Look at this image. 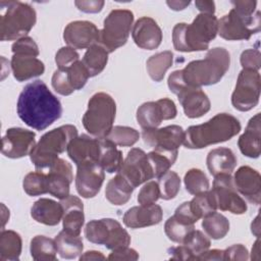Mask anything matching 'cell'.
<instances>
[{
    "instance_id": "6da1fadb",
    "label": "cell",
    "mask_w": 261,
    "mask_h": 261,
    "mask_svg": "<svg viewBox=\"0 0 261 261\" xmlns=\"http://www.w3.org/2000/svg\"><path fill=\"white\" fill-rule=\"evenodd\" d=\"M16 111L19 118L36 130H44L62 115L59 99L40 80L28 84L20 92Z\"/></svg>"
},
{
    "instance_id": "7a4b0ae2",
    "label": "cell",
    "mask_w": 261,
    "mask_h": 261,
    "mask_svg": "<svg viewBox=\"0 0 261 261\" xmlns=\"http://www.w3.org/2000/svg\"><path fill=\"white\" fill-rule=\"evenodd\" d=\"M241 132L239 119L228 113H218L208 121L191 125L185 132L184 145L188 149H202L226 142Z\"/></svg>"
},
{
    "instance_id": "3957f363",
    "label": "cell",
    "mask_w": 261,
    "mask_h": 261,
    "mask_svg": "<svg viewBox=\"0 0 261 261\" xmlns=\"http://www.w3.org/2000/svg\"><path fill=\"white\" fill-rule=\"evenodd\" d=\"M218 34V19L214 14L200 13L192 23H176L172 30V43L176 51H205Z\"/></svg>"
},
{
    "instance_id": "277c9868",
    "label": "cell",
    "mask_w": 261,
    "mask_h": 261,
    "mask_svg": "<svg viewBox=\"0 0 261 261\" xmlns=\"http://www.w3.org/2000/svg\"><path fill=\"white\" fill-rule=\"evenodd\" d=\"M230 65V54L222 47L210 49L204 59L193 60L181 69L188 86L201 88L215 85L223 77Z\"/></svg>"
},
{
    "instance_id": "5b68a950",
    "label": "cell",
    "mask_w": 261,
    "mask_h": 261,
    "mask_svg": "<svg viewBox=\"0 0 261 261\" xmlns=\"http://www.w3.org/2000/svg\"><path fill=\"white\" fill-rule=\"evenodd\" d=\"M76 136L77 129L72 124H64L44 134L30 154L36 169L49 168Z\"/></svg>"
},
{
    "instance_id": "8992f818",
    "label": "cell",
    "mask_w": 261,
    "mask_h": 261,
    "mask_svg": "<svg viewBox=\"0 0 261 261\" xmlns=\"http://www.w3.org/2000/svg\"><path fill=\"white\" fill-rule=\"evenodd\" d=\"M115 114L114 99L107 93H96L88 102V109L83 116V125L93 137L105 139L113 127Z\"/></svg>"
},
{
    "instance_id": "52a82bcc",
    "label": "cell",
    "mask_w": 261,
    "mask_h": 261,
    "mask_svg": "<svg viewBox=\"0 0 261 261\" xmlns=\"http://www.w3.org/2000/svg\"><path fill=\"white\" fill-rule=\"evenodd\" d=\"M36 20L37 13L33 6L20 1L8 2L7 9L0 18L1 41H17L28 37Z\"/></svg>"
},
{
    "instance_id": "ba28073f",
    "label": "cell",
    "mask_w": 261,
    "mask_h": 261,
    "mask_svg": "<svg viewBox=\"0 0 261 261\" xmlns=\"http://www.w3.org/2000/svg\"><path fill=\"white\" fill-rule=\"evenodd\" d=\"M167 85L169 90L177 96L187 117L198 118L210 110L211 103L206 93L201 88L188 86L182 79L181 69L169 74Z\"/></svg>"
},
{
    "instance_id": "9c48e42d",
    "label": "cell",
    "mask_w": 261,
    "mask_h": 261,
    "mask_svg": "<svg viewBox=\"0 0 261 261\" xmlns=\"http://www.w3.org/2000/svg\"><path fill=\"white\" fill-rule=\"evenodd\" d=\"M134 22V13L128 9H114L104 19L103 29L99 34L98 43L108 53L122 47L130 34Z\"/></svg>"
},
{
    "instance_id": "30bf717a",
    "label": "cell",
    "mask_w": 261,
    "mask_h": 261,
    "mask_svg": "<svg viewBox=\"0 0 261 261\" xmlns=\"http://www.w3.org/2000/svg\"><path fill=\"white\" fill-rule=\"evenodd\" d=\"M86 239L97 245H104L109 250L128 247L130 236L121 224L112 218L94 219L85 226Z\"/></svg>"
},
{
    "instance_id": "8fae6325",
    "label": "cell",
    "mask_w": 261,
    "mask_h": 261,
    "mask_svg": "<svg viewBox=\"0 0 261 261\" xmlns=\"http://www.w3.org/2000/svg\"><path fill=\"white\" fill-rule=\"evenodd\" d=\"M261 28V14L256 11L253 15H244L233 8L218 19V34L227 41L249 40Z\"/></svg>"
},
{
    "instance_id": "7c38bea8",
    "label": "cell",
    "mask_w": 261,
    "mask_h": 261,
    "mask_svg": "<svg viewBox=\"0 0 261 261\" xmlns=\"http://www.w3.org/2000/svg\"><path fill=\"white\" fill-rule=\"evenodd\" d=\"M261 77L257 70L242 69L231 95L232 106L242 112L253 109L259 102Z\"/></svg>"
},
{
    "instance_id": "4fadbf2b",
    "label": "cell",
    "mask_w": 261,
    "mask_h": 261,
    "mask_svg": "<svg viewBox=\"0 0 261 261\" xmlns=\"http://www.w3.org/2000/svg\"><path fill=\"white\" fill-rule=\"evenodd\" d=\"M211 191L214 194L217 208L221 211H228L237 215L246 213L247 204L239 195L230 174L214 176Z\"/></svg>"
},
{
    "instance_id": "5bb4252c",
    "label": "cell",
    "mask_w": 261,
    "mask_h": 261,
    "mask_svg": "<svg viewBox=\"0 0 261 261\" xmlns=\"http://www.w3.org/2000/svg\"><path fill=\"white\" fill-rule=\"evenodd\" d=\"M117 173L134 189L154 178L147 154L140 148H133L128 151Z\"/></svg>"
},
{
    "instance_id": "9a60e30c",
    "label": "cell",
    "mask_w": 261,
    "mask_h": 261,
    "mask_svg": "<svg viewBox=\"0 0 261 261\" xmlns=\"http://www.w3.org/2000/svg\"><path fill=\"white\" fill-rule=\"evenodd\" d=\"M176 106L171 99L162 98L157 101L143 103L137 110V121L143 129L158 127L163 120L175 118Z\"/></svg>"
},
{
    "instance_id": "2e32d148",
    "label": "cell",
    "mask_w": 261,
    "mask_h": 261,
    "mask_svg": "<svg viewBox=\"0 0 261 261\" xmlns=\"http://www.w3.org/2000/svg\"><path fill=\"white\" fill-rule=\"evenodd\" d=\"M186 133L184 128L176 124L164 126L162 128L144 129L143 141L154 150L165 152H178V148L184 144Z\"/></svg>"
},
{
    "instance_id": "e0dca14e",
    "label": "cell",
    "mask_w": 261,
    "mask_h": 261,
    "mask_svg": "<svg viewBox=\"0 0 261 261\" xmlns=\"http://www.w3.org/2000/svg\"><path fill=\"white\" fill-rule=\"evenodd\" d=\"M35 133L21 127H11L2 138L1 152L4 156L17 159L30 155L36 146Z\"/></svg>"
},
{
    "instance_id": "ac0fdd59",
    "label": "cell",
    "mask_w": 261,
    "mask_h": 261,
    "mask_svg": "<svg viewBox=\"0 0 261 261\" xmlns=\"http://www.w3.org/2000/svg\"><path fill=\"white\" fill-rule=\"evenodd\" d=\"M105 178V170L99 163H85L76 166L75 188L80 196L89 199L101 190Z\"/></svg>"
},
{
    "instance_id": "d6986e66",
    "label": "cell",
    "mask_w": 261,
    "mask_h": 261,
    "mask_svg": "<svg viewBox=\"0 0 261 261\" xmlns=\"http://www.w3.org/2000/svg\"><path fill=\"white\" fill-rule=\"evenodd\" d=\"M100 31L91 21L74 20L69 22L63 32L65 43L73 49H88L98 43Z\"/></svg>"
},
{
    "instance_id": "ffe728a7",
    "label": "cell",
    "mask_w": 261,
    "mask_h": 261,
    "mask_svg": "<svg viewBox=\"0 0 261 261\" xmlns=\"http://www.w3.org/2000/svg\"><path fill=\"white\" fill-rule=\"evenodd\" d=\"M48 194L62 200L69 196L70 184L73 180L71 165L62 158H57L47 173Z\"/></svg>"
},
{
    "instance_id": "44dd1931",
    "label": "cell",
    "mask_w": 261,
    "mask_h": 261,
    "mask_svg": "<svg viewBox=\"0 0 261 261\" xmlns=\"http://www.w3.org/2000/svg\"><path fill=\"white\" fill-rule=\"evenodd\" d=\"M68 157L79 166L85 163H98L100 157V141L88 135L76 136L67 146Z\"/></svg>"
},
{
    "instance_id": "7402d4cb",
    "label": "cell",
    "mask_w": 261,
    "mask_h": 261,
    "mask_svg": "<svg viewBox=\"0 0 261 261\" xmlns=\"http://www.w3.org/2000/svg\"><path fill=\"white\" fill-rule=\"evenodd\" d=\"M237 191L251 204L259 205L261 202V176L260 173L250 167L241 166L232 177Z\"/></svg>"
},
{
    "instance_id": "603a6c76",
    "label": "cell",
    "mask_w": 261,
    "mask_h": 261,
    "mask_svg": "<svg viewBox=\"0 0 261 261\" xmlns=\"http://www.w3.org/2000/svg\"><path fill=\"white\" fill-rule=\"evenodd\" d=\"M132 37L138 47L145 50H154L161 44L162 31L152 17L143 16L135 22Z\"/></svg>"
},
{
    "instance_id": "cb8c5ba5",
    "label": "cell",
    "mask_w": 261,
    "mask_h": 261,
    "mask_svg": "<svg viewBox=\"0 0 261 261\" xmlns=\"http://www.w3.org/2000/svg\"><path fill=\"white\" fill-rule=\"evenodd\" d=\"M163 217L162 208L157 204L140 205L129 208L123 215L122 221L130 228H142L161 222Z\"/></svg>"
},
{
    "instance_id": "d4e9b609",
    "label": "cell",
    "mask_w": 261,
    "mask_h": 261,
    "mask_svg": "<svg viewBox=\"0 0 261 261\" xmlns=\"http://www.w3.org/2000/svg\"><path fill=\"white\" fill-rule=\"evenodd\" d=\"M60 204L63 209V230L74 236H80L85 222L84 204L82 200L76 196L69 195L65 199L60 200Z\"/></svg>"
},
{
    "instance_id": "484cf974",
    "label": "cell",
    "mask_w": 261,
    "mask_h": 261,
    "mask_svg": "<svg viewBox=\"0 0 261 261\" xmlns=\"http://www.w3.org/2000/svg\"><path fill=\"white\" fill-rule=\"evenodd\" d=\"M13 76L18 82H24L42 75L45 71L44 63L37 56L25 53H14L10 61Z\"/></svg>"
},
{
    "instance_id": "4316f807",
    "label": "cell",
    "mask_w": 261,
    "mask_h": 261,
    "mask_svg": "<svg viewBox=\"0 0 261 261\" xmlns=\"http://www.w3.org/2000/svg\"><path fill=\"white\" fill-rule=\"evenodd\" d=\"M238 146L243 155L249 158H258L261 153V125L260 113L254 115L248 122L243 135L239 138Z\"/></svg>"
},
{
    "instance_id": "83f0119b",
    "label": "cell",
    "mask_w": 261,
    "mask_h": 261,
    "mask_svg": "<svg viewBox=\"0 0 261 261\" xmlns=\"http://www.w3.org/2000/svg\"><path fill=\"white\" fill-rule=\"evenodd\" d=\"M32 217L39 223L54 226L62 219L63 209L59 203L48 198L37 200L31 208Z\"/></svg>"
},
{
    "instance_id": "f1b7e54d",
    "label": "cell",
    "mask_w": 261,
    "mask_h": 261,
    "mask_svg": "<svg viewBox=\"0 0 261 261\" xmlns=\"http://www.w3.org/2000/svg\"><path fill=\"white\" fill-rule=\"evenodd\" d=\"M237 157L234 153L225 147H219L211 150L206 158V164L209 172L213 175L231 174L237 166Z\"/></svg>"
},
{
    "instance_id": "f546056e",
    "label": "cell",
    "mask_w": 261,
    "mask_h": 261,
    "mask_svg": "<svg viewBox=\"0 0 261 261\" xmlns=\"http://www.w3.org/2000/svg\"><path fill=\"white\" fill-rule=\"evenodd\" d=\"M100 157L99 164L108 173L117 172L123 163L122 153L116 148V145L109 139H99Z\"/></svg>"
},
{
    "instance_id": "4dcf8cb0",
    "label": "cell",
    "mask_w": 261,
    "mask_h": 261,
    "mask_svg": "<svg viewBox=\"0 0 261 261\" xmlns=\"http://www.w3.org/2000/svg\"><path fill=\"white\" fill-rule=\"evenodd\" d=\"M134 188L120 175L116 174L106 185L105 197L113 205H124L132 198Z\"/></svg>"
},
{
    "instance_id": "1f68e13d",
    "label": "cell",
    "mask_w": 261,
    "mask_h": 261,
    "mask_svg": "<svg viewBox=\"0 0 261 261\" xmlns=\"http://www.w3.org/2000/svg\"><path fill=\"white\" fill-rule=\"evenodd\" d=\"M22 249L19 233L2 229L0 233V261H17Z\"/></svg>"
},
{
    "instance_id": "d6a6232c",
    "label": "cell",
    "mask_w": 261,
    "mask_h": 261,
    "mask_svg": "<svg viewBox=\"0 0 261 261\" xmlns=\"http://www.w3.org/2000/svg\"><path fill=\"white\" fill-rule=\"evenodd\" d=\"M57 252L61 258L74 259L83 253L84 244L80 236L68 233L65 230H61L54 239Z\"/></svg>"
},
{
    "instance_id": "836d02e7",
    "label": "cell",
    "mask_w": 261,
    "mask_h": 261,
    "mask_svg": "<svg viewBox=\"0 0 261 261\" xmlns=\"http://www.w3.org/2000/svg\"><path fill=\"white\" fill-rule=\"evenodd\" d=\"M108 52L99 43L92 45L87 49L82 62L89 71L90 76H96L101 73L108 62Z\"/></svg>"
},
{
    "instance_id": "e575fe53",
    "label": "cell",
    "mask_w": 261,
    "mask_h": 261,
    "mask_svg": "<svg viewBox=\"0 0 261 261\" xmlns=\"http://www.w3.org/2000/svg\"><path fill=\"white\" fill-rule=\"evenodd\" d=\"M30 252L32 258L37 261H55L58 253L55 241L45 236H36L32 239Z\"/></svg>"
},
{
    "instance_id": "d590c367",
    "label": "cell",
    "mask_w": 261,
    "mask_h": 261,
    "mask_svg": "<svg viewBox=\"0 0 261 261\" xmlns=\"http://www.w3.org/2000/svg\"><path fill=\"white\" fill-rule=\"evenodd\" d=\"M173 53L171 51H163L152 55L146 62L147 71L154 82H161L168 68L172 66Z\"/></svg>"
},
{
    "instance_id": "8d00e7d4",
    "label": "cell",
    "mask_w": 261,
    "mask_h": 261,
    "mask_svg": "<svg viewBox=\"0 0 261 261\" xmlns=\"http://www.w3.org/2000/svg\"><path fill=\"white\" fill-rule=\"evenodd\" d=\"M202 227L209 238L220 240L228 232L229 221L224 215L215 211L203 218Z\"/></svg>"
},
{
    "instance_id": "74e56055",
    "label": "cell",
    "mask_w": 261,
    "mask_h": 261,
    "mask_svg": "<svg viewBox=\"0 0 261 261\" xmlns=\"http://www.w3.org/2000/svg\"><path fill=\"white\" fill-rule=\"evenodd\" d=\"M178 152H165L159 150H153L147 154L150 166L153 171L154 178L160 177L176 161Z\"/></svg>"
},
{
    "instance_id": "f35d334b",
    "label": "cell",
    "mask_w": 261,
    "mask_h": 261,
    "mask_svg": "<svg viewBox=\"0 0 261 261\" xmlns=\"http://www.w3.org/2000/svg\"><path fill=\"white\" fill-rule=\"evenodd\" d=\"M189 203L191 211L198 219L204 218L205 216L215 212L217 209L216 200L211 190L195 195Z\"/></svg>"
},
{
    "instance_id": "ab89813d",
    "label": "cell",
    "mask_w": 261,
    "mask_h": 261,
    "mask_svg": "<svg viewBox=\"0 0 261 261\" xmlns=\"http://www.w3.org/2000/svg\"><path fill=\"white\" fill-rule=\"evenodd\" d=\"M195 229V224H188L173 215L169 217L164 224V231L167 238L177 244H182L189 234Z\"/></svg>"
},
{
    "instance_id": "60d3db41",
    "label": "cell",
    "mask_w": 261,
    "mask_h": 261,
    "mask_svg": "<svg viewBox=\"0 0 261 261\" xmlns=\"http://www.w3.org/2000/svg\"><path fill=\"white\" fill-rule=\"evenodd\" d=\"M24 192L32 197L48 194L47 174L41 170L29 172L22 181Z\"/></svg>"
},
{
    "instance_id": "b9f144b4",
    "label": "cell",
    "mask_w": 261,
    "mask_h": 261,
    "mask_svg": "<svg viewBox=\"0 0 261 261\" xmlns=\"http://www.w3.org/2000/svg\"><path fill=\"white\" fill-rule=\"evenodd\" d=\"M186 190L191 195H197L209 190L210 184L204 171L198 168L189 169L184 177Z\"/></svg>"
},
{
    "instance_id": "7bdbcfd3",
    "label": "cell",
    "mask_w": 261,
    "mask_h": 261,
    "mask_svg": "<svg viewBox=\"0 0 261 261\" xmlns=\"http://www.w3.org/2000/svg\"><path fill=\"white\" fill-rule=\"evenodd\" d=\"M158 186L160 191V198L163 200H171L176 197L180 189L179 175L171 170L166 171L158 177Z\"/></svg>"
},
{
    "instance_id": "ee69618b",
    "label": "cell",
    "mask_w": 261,
    "mask_h": 261,
    "mask_svg": "<svg viewBox=\"0 0 261 261\" xmlns=\"http://www.w3.org/2000/svg\"><path fill=\"white\" fill-rule=\"evenodd\" d=\"M116 146L130 147L134 146L140 139V134L137 129L129 126L116 125L113 126L109 135L106 137Z\"/></svg>"
},
{
    "instance_id": "f6af8a7d",
    "label": "cell",
    "mask_w": 261,
    "mask_h": 261,
    "mask_svg": "<svg viewBox=\"0 0 261 261\" xmlns=\"http://www.w3.org/2000/svg\"><path fill=\"white\" fill-rule=\"evenodd\" d=\"M182 245L192 254L194 260H198V257L210 248L211 242L201 230L194 229L182 243Z\"/></svg>"
},
{
    "instance_id": "bcb514c9",
    "label": "cell",
    "mask_w": 261,
    "mask_h": 261,
    "mask_svg": "<svg viewBox=\"0 0 261 261\" xmlns=\"http://www.w3.org/2000/svg\"><path fill=\"white\" fill-rule=\"evenodd\" d=\"M66 72L68 81L74 91L83 89L87 84L89 77H91L82 60H79L69 67H66Z\"/></svg>"
},
{
    "instance_id": "7dc6e473",
    "label": "cell",
    "mask_w": 261,
    "mask_h": 261,
    "mask_svg": "<svg viewBox=\"0 0 261 261\" xmlns=\"http://www.w3.org/2000/svg\"><path fill=\"white\" fill-rule=\"evenodd\" d=\"M160 198V191L158 182L155 180H148L141 188L138 194V202L140 205L154 204Z\"/></svg>"
},
{
    "instance_id": "c3c4849f",
    "label": "cell",
    "mask_w": 261,
    "mask_h": 261,
    "mask_svg": "<svg viewBox=\"0 0 261 261\" xmlns=\"http://www.w3.org/2000/svg\"><path fill=\"white\" fill-rule=\"evenodd\" d=\"M51 84L53 89L62 96H68L74 92L68 81L66 68H58L55 70L51 79Z\"/></svg>"
},
{
    "instance_id": "681fc988",
    "label": "cell",
    "mask_w": 261,
    "mask_h": 261,
    "mask_svg": "<svg viewBox=\"0 0 261 261\" xmlns=\"http://www.w3.org/2000/svg\"><path fill=\"white\" fill-rule=\"evenodd\" d=\"M80 60V55L75 49L66 46L60 48L55 55V62L58 68H66Z\"/></svg>"
},
{
    "instance_id": "f907efd6",
    "label": "cell",
    "mask_w": 261,
    "mask_h": 261,
    "mask_svg": "<svg viewBox=\"0 0 261 261\" xmlns=\"http://www.w3.org/2000/svg\"><path fill=\"white\" fill-rule=\"evenodd\" d=\"M241 65L243 69L259 70L261 66V54L258 49H247L241 54Z\"/></svg>"
},
{
    "instance_id": "816d5d0a",
    "label": "cell",
    "mask_w": 261,
    "mask_h": 261,
    "mask_svg": "<svg viewBox=\"0 0 261 261\" xmlns=\"http://www.w3.org/2000/svg\"><path fill=\"white\" fill-rule=\"evenodd\" d=\"M12 53H25L39 56L40 51L36 42L31 37H24L15 41L11 46Z\"/></svg>"
},
{
    "instance_id": "f5cc1de1",
    "label": "cell",
    "mask_w": 261,
    "mask_h": 261,
    "mask_svg": "<svg viewBox=\"0 0 261 261\" xmlns=\"http://www.w3.org/2000/svg\"><path fill=\"white\" fill-rule=\"evenodd\" d=\"M249 259L248 249L242 244H236L223 250V260H241Z\"/></svg>"
},
{
    "instance_id": "db71d44e",
    "label": "cell",
    "mask_w": 261,
    "mask_h": 261,
    "mask_svg": "<svg viewBox=\"0 0 261 261\" xmlns=\"http://www.w3.org/2000/svg\"><path fill=\"white\" fill-rule=\"evenodd\" d=\"M109 260H127L135 261L139 259V254L135 249L129 247H123L116 250H112V252L108 256Z\"/></svg>"
},
{
    "instance_id": "11a10c76",
    "label": "cell",
    "mask_w": 261,
    "mask_h": 261,
    "mask_svg": "<svg viewBox=\"0 0 261 261\" xmlns=\"http://www.w3.org/2000/svg\"><path fill=\"white\" fill-rule=\"evenodd\" d=\"M173 216L188 224H195L199 220L191 211L189 202H184L181 205H179L175 209Z\"/></svg>"
},
{
    "instance_id": "9f6ffc18",
    "label": "cell",
    "mask_w": 261,
    "mask_h": 261,
    "mask_svg": "<svg viewBox=\"0 0 261 261\" xmlns=\"http://www.w3.org/2000/svg\"><path fill=\"white\" fill-rule=\"evenodd\" d=\"M105 2L102 0H76L74 5L76 8L86 13H98L102 10Z\"/></svg>"
},
{
    "instance_id": "6f0895ef",
    "label": "cell",
    "mask_w": 261,
    "mask_h": 261,
    "mask_svg": "<svg viewBox=\"0 0 261 261\" xmlns=\"http://www.w3.org/2000/svg\"><path fill=\"white\" fill-rule=\"evenodd\" d=\"M231 4L233 5V9L239 13L244 15H253L256 10L257 1H231Z\"/></svg>"
},
{
    "instance_id": "680465c9",
    "label": "cell",
    "mask_w": 261,
    "mask_h": 261,
    "mask_svg": "<svg viewBox=\"0 0 261 261\" xmlns=\"http://www.w3.org/2000/svg\"><path fill=\"white\" fill-rule=\"evenodd\" d=\"M167 252L172 260H194L192 254L182 244H179L177 247L169 248Z\"/></svg>"
},
{
    "instance_id": "91938a15",
    "label": "cell",
    "mask_w": 261,
    "mask_h": 261,
    "mask_svg": "<svg viewBox=\"0 0 261 261\" xmlns=\"http://www.w3.org/2000/svg\"><path fill=\"white\" fill-rule=\"evenodd\" d=\"M198 260H215V261H220L223 260V250H218V249H213V250H206L204 253H202L199 257Z\"/></svg>"
},
{
    "instance_id": "94428289",
    "label": "cell",
    "mask_w": 261,
    "mask_h": 261,
    "mask_svg": "<svg viewBox=\"0 0 261 261\" xmlns=\"http://www.w3.org/2000/svg\"><path fill=\"white\" fill-rule=\"evenodd\" d=\"M195 5L201 13L214 14L215 12V3L213 1H196Z\"/></svg>"
},
{
    "instance_id": "6125c7cd",
    "label": "cell",
    "mask_w": 261,
    "mask_h": 261,
    "mask_svg": "<svg viewBox=\"0 0 261 261\" xmlns=\"http://www.w3.org/2000/svg\"><path fill=\"white\" fill-rule=\"evenodd\" d=\"M106 257L98 251H88L81 255L80 260H105Z\"/></svg>"
},
{
    "instance_id": "be15d7a7",
    "label": "cell",
    "mask_w": 261,
    "mask_h": 261,
    "mask_svg": "<svg viewBox=\"0 0 261 261\" xmlns=\"http://www.w3.org/2000/svg\"><path fill=\"white\" fill-rule=\"evenodd\" d=\"M190 1H177V0H174V1H167L166 4L168 5V7L172 10H175V11H179V10H184L187 6L190 5Z\"/></svg>"
},
{
    "instance_id": "e7e4bbea",
    "label": "cell",
    "mask_w": 261,
    "mask_h": 261,
    "mask_svg": "<svg viewBox=\"0 0 261 261\" xmlns=\"http://www.w3.org/2000/svg\"><path fill=\"white\" fill-rule=\"evenodd\" d=\"M251 230L252 232L259 238L260 237V222H259V214L256 216V218L253 220L252 224H251Z\"/></svg>"
},
{
    "instance_id": "03108f58",
    "label": "cell",
    "mask_w": 261,
    "mask_h": 261,
    "mask_svg": "<svg viewBox=\"0 0 261 261\" xmlns=\"http://www.w3.org/2000/svg\"><path fill=\"white\" fill-rule=\"evenodd\" d=\"M260 240L259 238L256 240V242L254 243L253 245V248H252V254H251V259H256V260H259V253H260Z\"/></svg>"
}]
</instances>
